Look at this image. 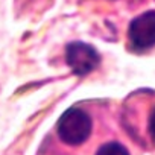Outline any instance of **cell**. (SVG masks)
Segmentation results:
<instances>
[{"instance_id": "7a4b0ae2", "label": "cell", "mask_w": 155, "mask_h": 155, "mask_svg": "<svg viewBox=\"0 0 155 155\" xmlns=\"http://www.w3.org/2000/svg\"><path fill=\"white\" fill-rule=\"evenodd\" d=\"M65 61L76 76H85L99 67L101 55L87 43L73 41L65 47Z\"/></svg>"}, {"instance_id": "3957f363", "label": "cell", "mask_w": 155, "mask_h": 155, "mask_svg": "<svg viewBox=\"0 0 155 155\" xmlns=\"http://www.w3.org/2000/svg\"><path fill=\"white\" fill-rule=\"evenodd\" d=\"M128 40L131 47L138 52L155 46V11H146L129 23Z\"/></svg>"}, {"instance_id": "5b68a950", "label": "cell", "mask_w": 155, "mask_h": 155, "mask_svg": "<svg viewBox=\"0 0 155 155\" xmlns=\"http://www.w3.org/2000/svg\"><path fill=\"white\" fill-rule=\"evenodd\" d=\"M147 134L152 140V143L155 144V108L152 110L150 116H149V122H147Z\"/></svg>"}, {"instance_id": "277c9868", "label": "cell", "mask_w": 155, "mask_h": 155, "mask_svg": "<svg viewBox=\"0 0 155 155\" xmlns=\"http://www.w3.org/2000/svg\"><path fill=\"white\" fill-rule=\"evenodd\" d=\"M94 155H129V150L119 141H108L102 144Z\"/></svg>"}, {"instance_id": "6da1fadb", "label": "cell", "mask_w": 155, "mask_h": 155, "mask_svg": "<svg viewBox=\"0 0 155 155\" xmlns=\"http://www.w3.org/2000/svg\"><path fill=\"white\" fill-rule=\"evenodd\" d=\"M93 131V120L87 111L71 107L65 110L56 123V134L67 146L84 144Z\"/></svg>"}]
</instances>
